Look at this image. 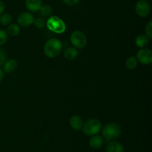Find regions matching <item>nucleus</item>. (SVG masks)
Masks as SVG:
<instances>
[{
    "instance_id": "1",
    "label": "nucleus",
    "mask_w": 152,
    "mask_h": 152,
    "mask_svg": "<svg viewBox=\"0 0 152 152\" xmlns=\"http://www.w3.org/2000/svg\"><path fill=\"white\" fill-rule=\"evenodd\" d=\"M62 49V43L59 39L50 38L44 45V53L48 58H54L59 55Z\"/></svg>"
},
{
    "instance_id": "2",
    "label": "nucleus",
    "mask_w": 152,
    "mask_h": 152,
    "mask_svg": "<svg viewBox=\"0 0 152 152\" xmlns=\"http://www.w3.org/2000/svg\"><path fill=\"white\" fill-rule=\"evenodd\" d=\"M102 136L107 141H113L119 138L122 134V128L118 124L108 123L102 128Z\"/></svg>"
},
{
    "instance_id": "3",
    "label": "nucleus",
    "mask_w": 152,
    "mask_h": 152,
    "mask_svg": "<svg viewBox=\"0 0 152 152\" xmlns=\"http://www.w3.org/2000/svg\"><path fill=\"white\" fill-rule=\"evenodd\" d=\"M102 123L96 119H91L83 123L82 131L86 136L96 135L102 130Z\"/></svg>"
},
{
    "instance_id": "4",
    "label": "nucleus",
    "mask_w": 152,
    "mask_h": 152,
    "mask_svg": "<svg viewBox=\"0 0 152 152\" xmlns=\"http://www.w3.org/2000/svg\"><path fill=\"white\" fill-rule=\"evenodd\" d=\"M46 25L50 31L57 34H62L66 28V25L64 21L56 16H52L49 17L46 22Z\"/></svg>"
},
{
    "instance_id": "5",
    "label": "nucleus",
    "mask_w": 152,
    "mask_h": 152,
    "mask_svg": "<svg viewBox=\"0 0 152 152\" xmlns=\"http://www.w3.org/2000/svg\"><path fill=\"white\" fill-rule=\"evenodd\" d=\"M71 43L76 49H83L87 44V37L81 31H74L70 37Z\"/></svg>"
},
{
    "instance_id": "6",
    "label": "nucleus",
    "mask_w": 152,
    "mask_h": 152,
    "mask_svg": "<svg viewBox=\"0 0 152 152\" xmlns=\"http://www.w3.org/2000/svg\"><path fill=\"white\" fill-rule=\"evenodd\" d=\"M137 60L143 65H149L152 63V52L150 49H141L137 54Z\"/></svg>"
},
{
    "instance_id": "7",
    "label": "nucleus",
    "mask_w": 152,
    "mask_h": 152,
    "mask_svg": "<svg viewBox=\"0 0 152 152\" xmlns=\"http://www.w3.org/2000/svg\"><path fill=\"white\" fill-rule=\"evenodd\" d=\"M135 10L137 15L140 17H145L150 12V4L146 0H140L137 1L135 7Z\"/></svg>"
},
{
    "instance_id": "8",
    "label": "nucleus",
    "mask_w": 152,
    "mask_h": 152,
    "mask_svg": "<svg viewBox=\"0 0 152 152\" xmlns=\"http://www.w3.org/2000/svg\"><path fill=\"white\" fill-rule=\"evenodd\" d=\"M34 17L32 13L29 12H23L20 13L17 18V22L19 25L24 27H28L34 23Z\"/></svg>"
},
{
    "instance_id": "9",
    "label": "nucleus",
    "mask_w": 152,
    "mask_h": 152,
    "mask_svg": "<svg viewBox=\"0 0 152 152\" xmlns=\"http://www.w3.org/2000/svg\"><path fill=\"white\" fill-rule=\"evenodd\" d=\"M42 6V0H25V7L31 12H37Z\"/></svg>"
},
{
    "instance_id": "10",
    "label": "nucleus",
    "mask_w": 152,
    "mask_h": 152,
    "mask_svg": "<svg viewBox=\"0 0 152 152\" xmlns=\"http://www.w3.org/2000/svg\"><path fill=\"white\" fill-rule=\"evenodd\" d=\"M107 152H124L123 145L117 141H110L106 146Z\"/></svg>"
},
{
    "instance_id": "11",
    "label": "nucleus",
    "mask_w": 152,
    "mask_h": 152,
    "mask_svg": "<svg viewBox=\"0 0 152 152\" xmlns=\"http://www.w3.org/2000/svg\"><path fill=\"white\" fill-rule=\"evenodd\" d=\"M69 123L73 129L76 130V131H80L83 128V121L80 116L74 115V116H72L71 117L69 120Z\"/></svg>"
},
{
    "instance_id": "12",
    "label": "nucleus",
    "mask_w": 152,
    "mask_h": 152,
    "mask_svg": "<svg viewBox=\"0 0 152 152\" xmlns=\"http://www.w3.org/2000/svg\"><path fill=\"white\" fill-rule=\"evenodd\" d=\"M104 143V138L102 136L94 135L89 142V145L94 149H99L102 146Z\"/></svg>"
},
{
    "instance_id": "13",
    "label": "nucleus",
    "mask_w": 152,
    "mask_h": 152,
    "mask_svg": "<svg viewBox=\"0 0 152 152\" xmlns=\"http://www.w3.org/2000/svg\"><path fill=\"white\" fill-rule=\"evenodd\" d=\"M149 43V38L145 34H140L135 39V44L140 49L145 48Z\"/></svg>"
},
{
    "instance_id": "14",
    "label": "nucleus",
    "mask_w": 152,
    "mask_h": 152,
    "mask_svg": "<svg viewBox=\"0 0 152 152\" xmlns=\"http://www.w3.org/2000/svg\"><path fill=\"white\" fill-rule=\"evenodd\" d=\"M79 55V51L74 47H68L64 52V57L68 61L76 59Z\"/></svg>"
},
{
    "instance_id": "15",
    "label": "nucleus",
    "mask_w": 152,
    "mask_h": 152,
    "mask_svg": "<svg viewBox=\"0 0 152 152\" xmlns=\"http://www.w3.org/2000/svg\"><path fill=\"white\" fill-rule=\"evenodd\" d=\"M17 67V63L14 59H10L5 61L4 63V72L6 73H11Z\"/></svg>"
},
{
    "instance_id": "16",
    "label": "nucleus",
    "mask_w": 152,
    "mask_h": 152,
    "mask_svg": "<svg viewBox=\"0 0 152 152\" xmlns=\"http://www.w3.org/2000/svg\"><path fill=\"white\" fill-rule=\"evenodd\" d=\"M20 33V27L16 24H10L7 28V34L10 36H16Z\"/></svg>"
},
{
    "instance_id": "17",
    "label": "nucleus",
    "mask_w": 152,
    "mask_h": 152,
    "mask_svg": "<svg viewBox=\"0 0 152 152\" xmlns=\"http://www.w3.org/2000/svg\"><path fill=\"white\" fill-rule=\"evenodd\" d=\"M137 58L134 56H131L129 58H127L126 61V66L127 67V69H129L132 70L134 69H135L137 66Z\"/></svg>"
},
{
    "instance_id": "18",
    "label": "nucleus",
    "mask_w": 152,
    "mask_h": 152,
    "mask_svg": "<svg viewBox=\"0 0 152 152\" xmlns=\"http://www.w3.org/2000/svg\"><path fill=\"white\" fill-rule=\"evenodd\" d=\"M52 13V7L48 4H44L42 5L39 9L40 16L42 17H47L49 16Z\"/></svg>"
},
{
    "instance_id": "19",
    "label": "nucleus",
    "mask_w": 152,
    "mask_h": 152,
    "mask_svg": "<svg viewBox=\"0 0 152 152\" xmlns=\"http://www.w3.org/2000/svg\"><path fill=\"white\" fill-rule=\"evenodd\" d=\"M12 22V16L8 13H3L0 16V23L3 25H9Z\"/></svg>"
},
{
    "instance_id": "20",
    "label": "nucleus",
    "mask_w": 152,
    "mask_h": 152,
    "mask_svg": "<svg viewBox=\"0 0 152 152\" xmlns=\"http://www.w3.org/2000/svg\"><path fill=\"white\" fill-rule=\"evenodd\" d=\"M34 24L37 28H39V29H41V28H43L45 26L46 22L42 17H39V18H37V19H34Z\"/></svg>"
},
{
    "instance_id": "21",
    "label": "nucleus",
    "mask_w": 152,
    "mask_h": 152,
    "mask_svg": "<svg viewBox=\"0 0 152 152\" xmlns=\"http://www.w3.org/2000/svg\"><path fill=\"white\" fill-rule=\"evenodd\" d=\"M8 39V34L5 31L0 29V46L4 45Z\"/></svg>"
},
{
    "instance_id": "22",
    "label": "nucleus",
    "mask_w": 152,
    "mask_h": 152,
    "mask_svg": "<svg viewBox=\"0 0 152 152\" xmlns=\"http://www.w3.org/2000/svg\"><path fill=\"white\" fill-rule=\"evenodd\" d=\"M145 35L149 39L152 38V21H150L145 27Z\"/></svg>"
},
{
    "instance_id": "23",
    "label": "nucleus",
    "mask_w": 152,
    "mask_h": 152,
    "mask_svg": "<svg viewBox=\"0 0 152 152\" xmlns=\"http://www.w3.org/2000/svg\"><path fill=\"white\" fill-rule=\"evenodd\" d=\"M6 60H7V55L5 52L0 48V66L5 63Z\"/></svg>"
},
{
    "instance_id": "24",
    "label": "nucleus",
    "mask_w": 152,
    "mask_h": 152,
    "mask_svg": "<svg viewBox=\"0 0 152 152\" xmlns=\"http://www.w3.org/2000/svg\"><path fill=\"white\" fill-rule=\"evenodd\" d=\"M79 1H80V0H63V1L65 3V4L71 6L74 5V4H77V3L79 2Z\"/></svg>"
},
{
    "instance_id": "25",
    "label": "nucleus",
    "mask_w": 152,
    "mask_h": 152,
    "mask_svg": "<svg viewBox=\"0 0 152 152\" xmlns=\"http://www.w3.org/2000/svg\"><path fill=\"white\" fill-rule=\"evenodd\" d=\"M4 9H5V6H4V2L0 0V14H1L4 12Z\"/></svg>"
},
{
    "instance_id": "26",
    "label": "nucleus",
    "mask_w": 152,
    "mask_h": 152,
    "mask_svg": "<svg viewBox=\"0 0 152 152\" xmlns=\"http://www.w3.org/2000/svg\"><path fill=\"white\" fill-rule=\"evenodd\" d=\"M3 78H4V71L0 68V82L2 80Z\"/></svg>"
}]
</instances>
